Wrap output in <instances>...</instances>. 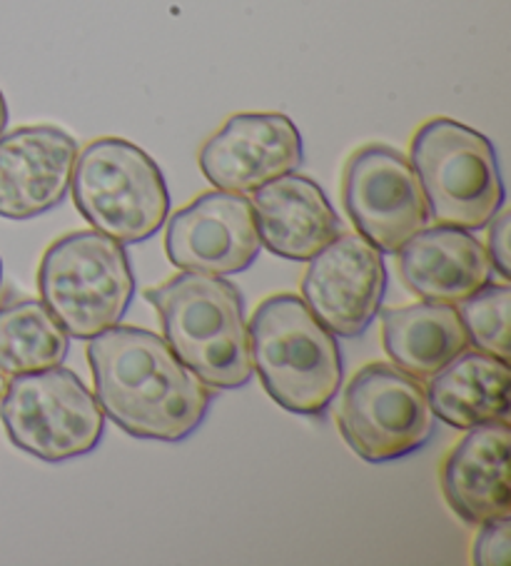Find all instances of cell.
Instances as JSON below:
<instances>
[{
    "mask_svg": "<svg viewBox=\"0 0 511 566\" xmlns=\"http://www.w3.org/2000/svg\"><path fill=\"white\" fill-rule=\"evenodd\" d=\"M254 375L280 407L320 417L340 395L345 363L337 337L304 300L280 292L262 300L248 325Z\"/></svg>",
    "mask_w": 511,
    "mask_h": 566,
    "instance_id": "2",
    "label": "cell"
},
{
    "mask_svg": "<svg viewBox=\"0 0 511 566\" xmlns=\"http://www.w3.org/2000/svg\"><path fill=\"white\" fill-rule=\"evenodd\" d=\"M71 188L87 224L121 245L150 240L170 214V192L157 163L123 138L93 140L77 153Z\"/></svg>",
    "mask_w": 511,
    "mask_h": 566,
    "instance_id": "6",
    "label": "cell"
},
{
    "mask_svg": "<svg viewBox=\"0 0 511 566\" xmlns=\"http://www.w3.org/2000/svg\"><path fill=\"white\" fill-rule=\"evenodd\" d=\"M507 419L469 427L441 464V492L467 524H487L511 514Z\"/></svg>",
    "mask_w": 511,
    "mask_h": 566,
    "instance_id": "14",
    "label": "cell"
},
{
    "mask_svg": "<svg viewBox=\"0 0 511 566\" xmlns=\"http://www.w3.org/2000/svg\"><path fill=\"white\" fill-rule=\"evenodd\" d=\"M165 222L167 260L182 272L240 275L260 258L262 242L254 210L244 195L210 190Z\"/></svg>",
    "mask_w": 511,
    "mask_h": 566,
    "instance_id": "11",
    "label": "cell"
},
{
    "mask_svg": "<svg viewBox=\"0 0 511 566\" xmlns=\"http://www.w3.org/2000/svg\"><path fill=\"white\" fill-rule=\"evenodd\" d=\"M397 255L405 285L427 302L459 305L494 277L487 248L469 230L451 224L419 230Z\"/></svg>",
    "mask_w": 511,
    "mask_h": 566,
    "instance_id": "16",
    "label": "cell"
},
{
    "mask_svg": "<svg viewBox=\"0 0 511 566\" xmlns=\"http://www.w3.org/2000/svg\"><path fill=\"white\" fill-rule=\"evenodd\" d=\"M342 200L362 238L382 255H397L431 214L409 158L389 145H365L345 165Z\"/></svg>",
    "mask_w": 511,
    "mask_h": 566,
    "instance_id": "9",
    "label": "cell"
},
{
    "mask_svg": "<svg viewBox=\"0 0 511 566\" xmlns=\"http://www.w3.org/2000/svg\"><path fill=\"white\" fill-rule=\"evenodd\" d=\"M459 317L467 329L469 345L499 359H509V312L511 287L507 282H489L474 295L459 302Z\"/></svg>",
    "mask_w": 511,
    "mask_h": 566,
    "instance_id": "20",
    "label": "cell"
},
{
    "mask_svg": "<svg viewBox=\"0 0 511 566\" xmlns=\"http://www.w3.org/2000/svg\"><path fill=\"white\" fill-rule=\"evenodd\" d=\"M6 125H8V103H6L3 91H0V135L6 133Z\"/></svg>",
    "mask_w": 511,
    "mask_h": 566,
    "instance_id": "23",
    "label": "cell"
},
{
    "mask_svg": "<svg viewBox=\"0 0 511 566\" xmlns=\"http://www.w3.org/2000/svg\"><path fill=\"white\" fill-rule=\"evenodd\" d=\"M0 290H3V262H0Z\"/></svg>",
    "mask_w": 511,
    "mask_h": 566,
    "instance_id": "25",
    "label": "cell"
},
{
    "mask_svg": "<svg viewBox=\"0 0 511 566\" xmlns=\"http://www.w3.org/2000/svg\"><path fill=\"white\" fill-rule=\"evenodd\" d=\"M411 168L431 220L469 232L484 230L504 208L507 188L494 145L451 118L427 120L411 140Z\"/></svg>",
    "mask_w": 511,
    "mask_h": 566,
    "instance_id": "5",
    "label": "cell"
},
{
    "mask_svg": "<svg viewBox=\"0 0 511 566\" xmlns=\"http://www.w3.org/2000/svg\"><path fill=\"white\" fill-rule=\"evenodd\" d=\"M38 290L67 337L93 339L121 325L133 305L135 275L121 242L97 230H77L45 250Z\"/></svg>",
    "mask_w": 511,
    "mask_h": 566,
    "instance_id": "4",
    "label": "cell"
},
{
    "mask_svg": "<svg viewBox=\"0 0 511 566\" xmlns=\"http://www.w3.org/2000/svg\"><path fill=\"white\" fill-rule=\"evenodd\" d=\"M302 300L334 337H362L387 295L385 255L362 235H340L307 260Z\"/></svg>",
    "mask_w": 511,
    "mask_h": 566,
    "instance_id": "10",
    "label": "cell"
},
{
    "mask_svg": "<svg viewBox=\"0 0 511 566\" xmlns=\"http://www.w3.org/2000/svg\"><path fill=\"white\" fill-rule=\"evenodd\" d=\"M0 419L13 444L43 462L91 454L105 434L97 397L63 367L13 375L0 399Z\"/></svg>",
    "mask_w": 511,
    "mask_h": 566,
    "instance_id": "7",
    "label": "cell"
},
{
    "mask_svg": "<svg viewBox=\"0 0 511 566\" xmlns=\"http://www.w3.org/2000/svg\"><path fill=\"white\" fill-rule=\"evenodd\" d=\"M71 337L51 310L38 300L0 307V369L6 375H28L61 367Z\"/></svg>",
    "mask_w": 511,
    "mask_h": 566,
    "instance_id": "19",
    "label": "cell"
},
{
    "mask_svg": "<svg viewBox=\"0 0 511 566\" xmlns=\"http://www.w3.org/2000/svg\"><path fill=\"white\" fill-rule=\"evenodd\" d=\"M87 365L105 417L137 439L182 442L198 432L215 399V389L150 329L101 332L87 345Z\"/></svg>",
    "mask_w": 511,
    "mask_h": 566,
    "instance_id": "1",
    "label": "cell"
},
{
    "mask_svg": "<svg viewBox=\"0 0 511 566\" xmlns=\"http://www.w3.org/2000/svg\"><path fill=\"white\" fill-rule=\"evenodd\" d=\"M304 160L302 135L282 113H238L202 145L200 170L212 188L250 195L294 172Z\"/></svg>",
    "mask_w": 511,
    "mask_h": 566,
    "instance_id": "12",
    "label": "cell"
},
{
    "mask_svg": "<svg viewBox=\"0 0 511 566\" xmlns=\"http://www.w3.org/2000/svg\"><path fill=\"white\" fill-rule=\"evenodd\" d=\"M77 143L53 125L0 135V218L31 220L71 192Z\"/></svg>",
    "mask_w": 511,
    "mask_h": 566,
    "instance_id": "13",
    "label": "cell"
},
{
    "mask_svg": "<svg viewBox=\"0 0 511 566\" xmlns=\"http://www.w3.org/2000/svg\"><path fill=\"white\" fill-rule=\"evenodd\" d=\"M337 424L352 452L369 464L405 460L437 432L427 387L395 363H372L352 377Z\"/></svg>",
    "mask_w": 511,
    "mask_h": 566,
    "instance_id": "8",
    "label": "cell"
},
{
    "mask_svg": "<svg viewBox=\"0 0 511 566\" xmlns=\"http://www.w3.org/2000/svg\"><path fill=\"white\" fill-rule=\"evenodd\" d=\"M382 345L392 363L411 377L429 379L469 347L457 305L417 302L382 315Z\"/></svg>",
    "mask_w": 511,
    "mask_h": 566,
    "instance_id": "18",
    "label": "cell"
},
{
    "mask_svg": "<svg viewBox=\"0 0 511 566\" xmlns=\"http://www.w3.org/2000/svg\"><path fill=\"white\" fill-rule=\"evenodd\" d=\"M6 387H8V379H6L3 369H0V399H3V395H6Z\"/></svg>",
    "mask_w": 511,
    "mask_h": 566,
    "instance_id": "24",
    "label": "cell"
},
{
    "mask_svg": "<svg viewBox=\"0 0 511 566\" xmlns=\"http://www.w3.org/2000/svg\"><path fill=\"white\" fill-rule=\"evenodd\" d=\"M481 530L474 542L477 566H507L511 562V524L509 516L479 524Z\"/></svg>",
    "mask_w": 511,
    "mask_h": 566,
    "instance_id": "21",
    "label": "cell"
},
{
    "mask_svg": "<svg viewBox=\"0 0 511 566\" xmlns=\"http://www.w3.org/2000/svg\"><path fill=\"white\" fill-rule=\"evenodd\" d=\"M509 377L507 359L467 347L429 377L427 399L431 412L455 429L509 419Z\"/></svg>",
    "mask_w": 511,
    "mask_h": 566,
    "instance_id": "17",
    "label": "cell"
},
{
    "mask_svg": "<svg viewBox=\"0 0 511 566\" xmlns=\"http://www.w3.org/2000/svg\"><path fill=\"white\" fill-rule=\"evenodd\" d=\"M160 315L165 343L212 389L252 379L248 317L240 290L225 277L182 272L145 292Z\"/></svg>",
    "mask_w": 511,
    "mask_h": 566,
    "instance_id": "3",
    "label": "cell"
},
{
    "mask_svg": "<svg viewBox=\"0 0 511 566\" xmlns=\"http://www.w3.org/2000/svg\"><path fill=\"white\" fill-rule=\"evenodd\" d=\"M509 212L507 210H499L497 218L491 220L487 228H489V248H487V255L491 260V268H494L497 275H501V280L509 282L511 277V268H509Z\"/></svg>",
    "mask_w": 511,
    "mask_h": 566,
    "instance_id": "22",
    "label": "cell"
},
{
    "mask_svg": "<svg viewBox=\"0 0 511 566\" xmlns=\"http://www.w3.org/2000/svg\"><path fill=\"white\" fill-rule=\"evenodd\" d=\"M258 235L272 255L307 262L342 235V222L327 195L304 175L288 172L252 192Z\"/></svg>",
    "mask_w": 511,
    "mask_h": 566,
    "instance_id": "15",
    "label": "cell"
}]
</instances>
